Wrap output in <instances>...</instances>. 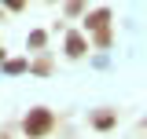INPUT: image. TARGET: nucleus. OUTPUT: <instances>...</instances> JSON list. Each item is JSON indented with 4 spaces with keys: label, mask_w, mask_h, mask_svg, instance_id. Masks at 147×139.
Instances as JSON below:
<instances>
[{
    "label": "nucleus",
    "mask_w": 147,
    "mask_h": 139,
    "mask_svg": "<svg viewBox=\"0 0 147 139\" xmlns=\"http://www.w3.org/2000/svg\"><path fill=\"white\" fill-rule=\"evenodd\" d=\"M52 128H55V114L48 110V106H33V110L22 117V132H26V139H44Z\"/></svg>",
    "instance_id": "f257e3e1"
},
{
    "label": "nucleus",
    "mask_w": 147,
    "mask_h": 139,
    "mask_svg": "<svg viewBox=\"0 0 147 139\" xmlns=\"http://www.w3.org/2000/svg\"><path fill=\"white\" fill-rule=\"evenodd\" d=\"M81 22H85V29L96 37V33H103V29H110L114 15H110V7H96V11H85V15H81Z\"/></svg>",
    "instance_id": "f03ea898"
},
{
    "label": "nucleus",
    "mask_w": 147,
    "mask_h": 139,
    "mask_svg": "<svg viewBox=\"0 0 147 139\" xmlns=\"http://www.w3.org/2000/svg\"><path fill=\"white\" fill-rule=\"evenodd\" d=\"M88 124L96 132H110L114 124H118V110H110V106H99V110H92L88 114Z\"/></svg>",
    "instance_id": "7ed1b4c3"
},
{
    "label": "nucleus",
    "mask_w": 147,
    "mask_h": 139,
    "mask_svg": "<svg viewBox=\"0 0 147 139\" xmlns=\"http://www.w3.org/2000/svg\"><path fill=\"white\" fill-rule=\"evenodd\" d=\"M66 59H85L88 55V40H85V33H77V29H70L66 33Z\"/></svg>",
    "instance_id": "20e7f679"
},
{
    "label": "nucleus",
    "mask_w": 147,
    "mask_h": 139,
    "mask_svg": "<svg viewBox=\"0 0 147 139\" xmlns=\"http://www.w3.org/2000/svg\"><path fill=\"white\" fill-rule=\"evenodd\" d=\"M4 73H11V77H15V73H26V70H30V59H4Z\"/></svg>",
    "instance_id": "39448f33"
},
{
    "label": "nucleus",
    "mask_w": 147,
    "mask_h": 139,
    "mask_svg": "<svg viewBox=\"0 0 147 139\" xmlns=\"http://www.w3.org/2000/svg\"><path fill=\"white\" fill-rule=\"evenodd\" d=\"M63 11H66L70 18H81L85 11H88V0H66V4H63Z\"/></svg>",
    "instance_id": "423d86ee"
},
{
    "label": "nucleus",
    "mask_w": 147,
    "mask_h": 139,
    "mask_svg": "<svg viewBox=\"0 0 147 139\" xmlns=\"http://www.w3.org/2000/svg\"><path fill=\"white\" fill-rule=\"evenodd\" d=\"M30 73H37V77H48V73H52V59H48V55L33 59V62H30Z\"/></svg>",
    "instance_id": "0eeeda50"
},
{
    "label": "nucleus",
    "mask_w": 147,
    "mask_h": 139,
    "mask_svg": "<svg viewBox=\"0 0 147 139\" xmlns=\"http://www.w3.org/2000/svg\"><path fill=\"white\" fill-rule=\"evenodd\" d=\"M92 40H96V48H99V51H107L110 44H114V29H103V33H96Z\"/></svg>",
    "instance_id": "6e6552de"
},
{
    "label": "nucleus",
    "mask_w": 147,
    "mask_h": 139,
    "mask_svg": "<svg viewBox=\"0 0 147 139\" xmlns=\"http://www.w3.org/2000/svg\"><path fill=\"white\" fill-rule=\"evenodd\" d=\"M26 44H30L33 51H40V48L48 44V33H44V29H33V33H30V40H26Z\"/></svg>",
    "instance_id": "1a4fd4ad"
},
{
    "label": "nucleus",
    "mask_w": 147,
    "mask_h": 139,
    "mask_svg": "<svg viewBox=\"0 0 147 139\" xmlns=\"http://www.w3.org/2000/svg\"><path fill=\"white\" fill-rule=\"evenodd\" d=\"M4 11H26V0H0Z\"/></svg>",
    "instance_id": "9d476101"
},
{
    "label": "nucleus",
    "mask_w": 147,
    "mask_h": 139,
    "mask_svg": "<svg viewBox=\"0 0 147 139\" xmlns=\"http://www.w3.org/2000/svg\"><path fill=\"white\" fill-rule=\"evenodd\" d=\"M4 59H7V55H4V48H0V66H4Z\"/></svg>",
    "instance_id": "9b49d317"
},
{
    "label": "nucleus",
    "mask_w": 147,
    "mask_h": 139,
    "mask_svg": "<svg viewBox=\"0 0 147 139\" xmlns=\"http://www.w3.org/2000/svg\"><path fill=\"white\" fill-rule=\"evenodd\" d=\"M0 22H4V7H0Z\"/></svg>",
    "instance_id": "f8f14e48"
},
{
    "label": "nucleus",
    "mask_w": 147,
    "mask_h": 139,
    "mask_svg": "<svg viewBox=\"0 0 147 139\" xmlns=\"http://www.w3.org/2000/svg\"><path fill=\"white\" fill-rule=\"evenodd\" d=\"M48 4H55V0H48Z\"/></svg>",
    "instance_id": "ddd939ff"
}]
</instances>
